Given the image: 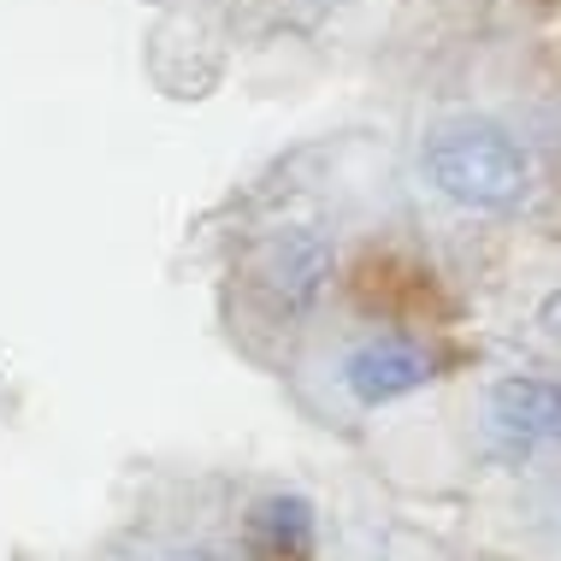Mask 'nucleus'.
Returning a JSON list of instances; mask_svg holds the SVG:
<instances>
[{
  "mask_svg": "<svg viewBox=\"0 0 561 561\" xmlns=\"http://www.w3.org/2000/svg\"><path fill=\"white\" fill-rule=\"evenodd\" d=\"M420 178L444 195V202L467 207V214H514L526 207L538 172L526 142L496 118H444L420 136Z\"/></svg>",
  "mask_w": 561,
  "mask_h": 561,
  "instance_id": "obj_1",
  "label": "nucleus"
},
{
  "mask_svg": "<svg viewBox=\"0 0 561 561\" xmlns=\"http://www.w3.org/2000/svg\"><path fill=\"white\" fill-rule=\"evenodd\" d=\"M331 272H337L331 242L313 231V225H284V231H272L261 249H254L249 284H254V296L266 301V313H278V320H301V313L320 308Z\"/></svg>",
  "mask_w": 561,
  "mask_h": 561,
  "instance_id": "obj_2",
  "label": "nucleus"
},
{
  "mask_svg": "<svg viewBox=\"0 0 561 561\" xmlns=\"http://www.w3.org/2000/svg\"><path fill=\"white\" fill-rule=\"evenodd\" d=\"M432 378H437V355L420 337H408V331H373V337L348 348L337 367V385L355 408H390L414 397V390H426Z\"/></svg>",
  "mask_w": 561,
  "mask_h": 561,
  "instance_id": "obj_3",
  "label": "nucleus"
},
{
  "mask_svg": "<svg viewBox=\"0 0 561 561\" xmlns=\"http://www.w3.org/2000/svg\"><path fill=\"white\" fill-rule=\"evenodd\" d=\"M484 420L491 437L520 449H561V378L543 373H503L484 390Z\"/></svg>",
  "mask_w": 561,
  "mask_h": 561,
  "instance_id": "obj_4",
  "label": "nucleus"
},
{
  "mask_svg": "<svg viewBox=\"0 0 561 561\" xmlns=\"http://www.w3.org/2000/svg\"><path fill=\"white\" fill-rule=\"evenodd\" d=\"M242 556L249 561H313L320 556V508L301 491H266L242 514Z\"/></svg>",
  "mask_w": 561,
  "mask_h": 561,
  "instance_id": "obj_5",
  "label": "nucleus"
},
{
  "mask_svg": "<svg viewBox=\"0 0 561 561\" xmlns=\"http://www.w3.org/2000/svg\"><path fill=\"white\" fill-rule=\"evenodd\" d=\"M538 325H543V331H550V337L561 343V290H550V296L538 301Z\"/></svg>",
  "mask_w": 561,
  "mask_h": 561,
  "instance_id": "obj_6",
  "label": "nucleus"
}]
</instances>
